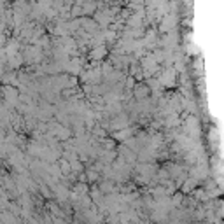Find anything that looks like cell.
<instances>
[{
  "instance_id": "6da1fadb",
  "label": "cell",
  "mask_w": 224,
  "mask_h": 224,
  "mask_svg": "<svg viewBox=\"0 0 224 224\" xmlns=\"http://www.w3.org/2000/svg\"><path fill=\"white\" fill-rule=\"evenodd\" d=\"M196 184H198V179H189L187 182L184 184V187H182V189H184V193H189V191H191V189H193Z\"/></svg>"
}]
</instances>
